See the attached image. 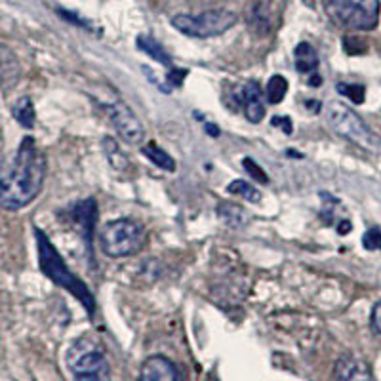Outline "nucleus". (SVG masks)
<instances>
[{"label":"nucleus","instance_id":"nucleus-1","mask_svg":"<svg viewBox=\"0 0 381 381\" xmlns=\"http://www.w3.org/2000/svg\"><path fill=\"white\" fill-rule=\"evenodd\" d=\"M46 177V156L32 137L0 162V208L21 210L39 196Z\"/></svg>","mask_w":381,"mask_h":381},{"label":"nucleus","instance_id":"nucleus-2","mask_svg":"<svg viewBox=\"0 0 381 381\" xmlns=\"http://www.w3.org/2000/svg\"><path fill=\"white\" fill-rule=\"evenodd\" d=\"M324 115H326L330 128L334 130L337 136L345 137L347 142L355 143L356 147L364 149V151L381 153L380 137L375 136L368 124L343 101H328Z\"/></svg>","mask_w":381,"mask_h":381},{"label":"nucleus","instance_id":"nucleus-3","mask_svg":"<svg viewBox=\"0 0 381 381\" xmlns=\"http://www.w3.org/2000/svg\"><path fill=\"white\" fill-rule=\"evenodd\" d=\"M324 12L337 27L372 31L380 21V0H323Z\"/></svg>","mask_w":381,"mask_h":381},{"label":"nucleus","instance_id":"nucleus-4","mask_svg":"<svg viewBox=\"0 0 381 381\" xmlns=\"http://www.w3.org/2000/svg\"><path fill=\"white\" fill-rule=\"evenodd\" d=\"M237 13L216 8L201 13H177L172 18V25L183 35L193 39H212L227 32L237 23Z\"/></svg>","mask_w":381,"mask_h":381},{"label":"nucleus","instance_id":"nucleus-5","mask_svg":"<svg viewBox=\"0 0 381 381\" xmlns=\"http://www.w3.org/2000/svg\"><path fill=\"white\" fill-rule=\"evenodd\" d=\"M37 235H39L40 263H42V269H44L46 275L52 278L56 285H59L61 288H67L73 296L77 297L78 301H82V305L88 309V313H94L96 301H94V296L90 294V290L82 285V280H78V278L67 269L63 259L59 258L56 248L46 240L44 235L40 233V231H37Z\"/></svg>","mask_w":381,"mask_h":381},{"label":"nucleus","instance_id":"nucleus-6","mask_svg":"<svg viewBox=\"0 0 381 381\" xmlns=\"http://www.w3.org/2000/svg\"><path fill=\"white\" fill-rule=\"evenodd\" d=\"M67 364L75 381H113L107 356L96 342L80 339L67 353Z\"/></svg>","mask_w":381,"mask_h":381},{"label":"nucleus","instance_id":"nucleus-7","mask_svg":"<svg viewBox=\"0 0 381 381\" xmlns=\"http://www.w3.org/2000/svg\"><path fill=\"white\" fill-rule=\"evenodd\" d=\"M143 229L132 220L109 221L99 233V244L109 258H126L139 252L143 246Z\"/></svg>","mask_w":381,"mask_h":381},{"label":"nucleus","instance_id":"nucleus-8","mask_svg":"<svg viewBox=\"0 0 381 381\" xmlns=\"http://www.w3.org/2000/svg\"><path fill=\"white\" fill-rule=\"evenodd\" d=\"M107 115H109L111 124L118 132V136L123 137L128 145L142 143L143 136H145V128L128 105H124L123 101H113L111 105H107Z\"/></svg>","mask_w":381,"mask_h":381},{"label":"nucleus","instance_id":"nucleus-9","mask_svg":"<svg viewBox=\"0 0 381 381\" xmlns=\"http://www.w3.org/2000/svg\"><path fill=\"white\" fill-rule=\"evenodd\" d=\"M235 99H237L239 107H242L246 118H248L250 123L258 124L263 120L265 97L263 90H261V86H259L258 82H246L240 90H237Z\"/></svg>","mask_w":381,"mask_h":381},{"label":"nucleus","instance_id":"nucleus-10","mask_svg":"<svg viewBox=\"0 0 381 381\" xmlns=\"http://www.w3.org/2000/svg\"><path fill=\"white\" fill-rule=\"evenodd\" d=\"M139 381H181V375L177 366L170 358L153 355L142 364Z\"/></svg>","mask_w":381,"mask_h":381},{"label":"nucleus","instance_id":"nucleus-11","mask_svg":"<svg viewBox=\"0 0 381 381\" xmlns=\"http://www.w3.org/2000/svg\"><path fill=\"white\" fill-rule=\"evenodd\" d=\"M336 381H375L372 368L356 356H345L337 362Z\"/></svg>","mask_w":381,"mask_h":381},{"label":"nucleus","instance_id":"nucleus-12","mask_svg":"<svg viewBox=\"0 0 381 381\" xmlns=\"http://www.w3.org/2000/svg\"><path fill=\"white\" fill-rule=\"evenodd\" d=\"M294 63L299 75H309V77H318V56L317 50L309 42H299L294 50Z\"/></svg>","mask_w":381,"mask_h":381},{"label":"nucleus","instance_id":"nucleus-13","mask_svg":"<svg viewBox=\"0 0 381 381\" xmlns=\"http://www.w3.org/2000/svg\"><path fill=\"white\" fill-rule=\"evenodd\" d=\"M136 44L143 54H147L149 58L155 59L156 63L172 65V58L168 56V52H166V50H164V46H162L161 42H156L155 39H151V37H147V35H139Z\"/></svg>","mask_w":381,"mask_h":381},{"label":"nucleus","instance_id":"nucleus-14","mask_svg":"<svg viewBox=\"0 0 381 381\" xmlns=\"http://www.w3.org/2000/svg\"><path fill=\"white\" fill-rule=\"evenodd\" d=\"M143 155L147 156L149 161L153 162L155 166H158V168L166 170V172H174L175 170L174 158L164 149L158 147L156 143H149L147 147H143Z\"/></svg>","mask_w":381,"mask_h":381},{"label":"nucleus","instance_id":"nucleus-15","mask_svg":"<svg viewBox=\"0 0 381 381\" xmlns=\"http://www.w3.org/2000/svg\"><path fill=\"white\" fill-rule=\"evenodd\" d=\"M286 92H288V80L282 75H275L269 78L267 88H265V99L269 104H280L285 99Z\"/></svg>","mask_w":381,"mask_h":381},{"label":"nucleus","instance_id":"nucleus-16","mask_svg":"<svg viewBox=\"0 0 381 381\" xmlns=\"http://www.w3.org/2000/svg\"><path fill=\"white\" fill-rule=\"evenodd\" d=\"M12 113L21 126H25V128H32L35 126V107H32V101L29 97L18 99L15 105H13Z\"/></svg>","mask_w":381,"mask_h":381},{"label":"nucleus","instance_id":"nucleus-17","mask_svg":"<svg viewBox=\"0 0 381 381\" xmlns=\"http://www.w3.org/2000/svg\"><path fill=\"white\" fill-rule=\"evenodd\" d=\"M218 216L229 227H242L248 221L246 212L240 206H237V204H221L218 208Z\"/></svg>","mask_w":381,"mask_h":381},{"label":"nucleus","instance_id":"nucleus-18","mask_svg":"<svg viewBox=\"0 0 381 381\" xmlns=\"http://www.w3.org/2000/svg\"><path fill=\"white\" fill-rule=\"evenodd\" d=\"M227 191L231 194H237L240 199H244L248 202H259L261 201V193H259L258 189L254 187L252 183H248L244 180H235L233 183H229V187Z\"/></svg>","mask_w":381,"mask_h":381},{"label":"nucleus","instance_id":"nucleus-19","mask_svg":"<svg viewBox=\"0 0 381 381\" xmlns=\"http://www.w3.org/2000/svg\"><path fill=\"white\" fill-rule=\"evenodd\" d=\"M337 92L342 96L349 97L351 101L355 104H364V97H366V90L362 85H347V82H339L337 85Z\"/></svg>","mask_w":381,"mask_h":381},{"label":"nucleus","instance_id":"nucleus-20","mask_svg":"<svg viewBox=\"0 0 381 381\" xmlns=\"http://www.w3.org/2000/svg\"><path fill=\"white\" fill-rule=\"evenodd\" d=\"M362 244L370 252H381V229H377V227L368 229L362 237Z\"/></svg>","mask_w":381,"mask_h":381},{"label":"nucleus","instance_id":"nucleus-21","mask_svg":"<svg viewBox=\"0 0 381 381\" xmlns=\"http://www.w3.org/2000/svg\"><path fill=\"white\" fill-rule=\"evenodd\" d=\"M252 25L254 27H267L269 25V12H267V6L263 2H258L256 6L252 8Z\"/></svg>","mask_w":381,"mask_h":381},{"label":"nucleus","instance_id":"nucleus-22","mask_svg":"<svg viewBox=\"0 0 381 381\" xmlns=\"http://www.w3.org/2000/svg\"><path fill=\"white\" fill-rule=\"evenodd\" d=\"M242 166H244V170L248 172L250 177H254V180L259 181V183H269V177H267V174H265L263 170L259 168L258 162H254L252 158H244V161H242Z\"/></svg>","mask_w":381,"mask_h":381},{"label":"nucleus","instance_id":"nucleus-23","mask_svg":"<svg viewBox=\"0 0 381 381\" xmlns=\"http://www.w3.org/2000/svg\"><path fill=\"white\" fill-rule=\"evenodd\" d=\"M271 124H273V126H275V128L282 130V132H285L286 136H290L292 130H294V126H292L290 117H286V115H280V117H273Z\"/></svg>","mask_w":381,"mask_h":381},{"label":"nucleus","instance_id":"nucleus-24","mask_svg":"<svg viewBox=\"0 0 381 381\" xmlns=\"http://www.w3.org/2000/svg\"><path fill=\"white\" fill-rule=\"evenodd\" d=\"M370 323H372V328H374L375 334H380L381 336V301H377V304L374 305Z\"/></svg>","mask_w":381,"mask_h":381},{"label":"nucleus","instance_id":"nucleus-25","mask_svg":"<svg viewBox=\"0 0 381 381\" xmlns=\"http://www.w3.org/2000/svg\"><path fill=\"white\" fill-rule=\"evenodd\" d=\"M187 69H170L168 73V82L172 86H181L183 78L187 77Z\"/></svg>","mask_w":381,"mask_h":381},{"label":"nucleus","instance_id":"nucleus-26","mask_svg":"<svg viewBox=\"0 0 381 381\" xmlns=\"http://www.w3.org/2000/svg\"><path fill=\"white\" fill-rule=\"evenodd\" d=\"M206 130H208V134H210V136H213V137L220 136V128H216L213 124H208Z\"/></svg>","mask_w":381,"mask_h":381},{"label":"nucleus","instance_id":"nucleus-27","mask_svg":"<svg viewBox=\"0 0 381 381\" xmlns=\"http://www.w3.org/2000/svg\"><path fill=\"white\" fill-rule=\"evenodd\" d=\"M304 2H305V4H307V6H311V8L315 6V0H304Z\"/></svg>","mask_w":381,"mask_h":381}]
</instances>
